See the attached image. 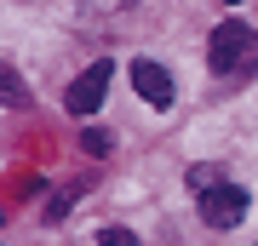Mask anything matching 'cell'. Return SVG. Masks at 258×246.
<instances>
[{"label":"cell","instance_id":"3957f363","mask_svg":"<svg viewBox=\"0 0 258 246\" xmlns=\"http://www.w3.org/2000/svg\"><path fill=\"white\" fill-rule=\"evenodd\" d=\"M109 63H103V57H98V63L92 69H86V74H75V86L63 92V103H69V115H92L98 109V103H103V92H109Z\"/></svg>","mask_w":258,"mask_h":246},{"label":"cell","instance_id":"30bf717a","mask_svg":"<svg viewBox=\"0 0 258 246\" xmlns=\"http://www.w3.org/2000/svg\"><path fill=\"white\" fill-rule=\"evenodd\" d=\"M224 6H241V0H224Z\"/></svg>","mask_w":258,"mask_h":246},{"label":"cell","instance_id":"ba28073f","mask_svg":"<svg viewBox=\"0 0 258 246\" xmlns=\"http://www.w3.org/2000/svg\"><path fill=\"white\" fill-rule=\"evenodd\" d=\"M98 246H138V235H132V229H103Z\"/></svg>","mask_w":258,"mask_h":246},{"label":"cell","instance_id":"7a4b0ae2","mask_svg":"<svg viewBox=\"0 0 258 246\" xmlns=\"http://www.w3.org/2000/svg\"><path fill=\"white\" fill-rule=\"evenodd\" d=\"M201 218L212 229H235L241 218H247V189H235V183H218V189L201 195Z\"/></svg>","mask_w":258,"mask_h":246},{"label":"cell","instance_id":"5b68a950","mask_svg":"<svg viewBox=\"0 0 258 246\" xmlns=\"http://www.w3.org/2000/svg\"><path fill=\"white\" fill-rule=\"evenodd\" d=\"M81 189H86V183H69V189H57V195H52V206H46V218H52V223H57V218H69V206L81 201Z\"/></svg>","mask_w":258,"mask_h":246},{"label":"cell","instance_id":"277c9868","mask_svg":"<svg viewBox=\"0 0 258 246\" xmlns=\"http://www.w3.org/2000/svg\"><path fill=\"white\" fill-rule=\"evenodd\" d=\"M132 86H138L144 103H155V109H166V103H172V74H166L161 63H149V57H138V63H132Z\"/></svg>","mask_w":258,"mask_h":246},{"label":"cell","instance_id":"52a82bcc","mask_svg":"<svg viewBox=\"0 0 258 246\" xmlns=\"http://www.w3.org/2000/svg\"><path fill=\"white\" fill-rule=\"evenodd\" d=\"M189 183H195V189L207 195V189H218V183H230V178H224L218 166H195V172H189Z\"/></svg>","mask_w":258,"mask_h":246},{"label":"cell","instance_id":"6da1fadb","mask_svg":"<svg viewBox=\"0 0 258 246\" xmlns=\"http://www.w3.org/2000/svg\"><path fill=\"white\" fill-rule=\"evenodd\" d=\"M207 63L218 74H230V80H247V74L258 69V29L252 23H218L207 40Z\"/></svg>","mask_w":258,"mask_h":246},{"label":"cell","instance_id":"8992f818","mask_svg":"<svg viewBox=\"0 0 258 246\" xmlns=\"http://www.w3.org/2000/svg\"><path fill=\"white\" fill-rule=\"evenodd\" d=\"M0 86H6V103H12V109H23V103H29V92H23V80H18V69L0 74Z\"/></svg>","mask_w":258,"mask_h":246},{"label":"cell","instance_id":"9c48e42d","mask_svg":"<svg viewBox=\"0 0 258 246\" xmlns=\"http://www.w3.org/2000/svg\"><path fill=\"white\" fill-rule=\"evenodd\" d=\"M81 143H86V155H109V137H103V132H92V126L81 132Z\"/></svg>","mask_w":258,"mask_h":246}]
</instances>
